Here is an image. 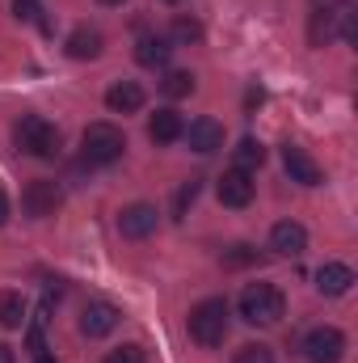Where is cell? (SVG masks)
Masks as SVG:
<instances>
[{
	"label": "cell",
	"instance_id": "cell-19",
	"mask_svg": "<svg viewBox=\"0 0 358 363\" xmlns=\"http://www.w3.org/2000/svg\"><path fill=\"white\" fill-rule=\"evenodd\" d=\"M0 325L4 330H21L25 325V300H21V291H0Z\"/></svg>",
	"mask_w": 358,
	"mask_h": 363
},
{
	"label": "cell",
	"instance_id": "cell-20",
	"mask_svg": "<svg viewBox=\"0 0 358 363\" xmlns=\"http://www.w3.org/2000/svg\"><path fill=\"white\" fill-rule=\"evenodd\" d=\"M262 161H266V144H262V140H253V135H245V140L236 144V169L253 174Z\"/></svg>",
	"mask_w": 358,
	"mask_h": 363
},
{
	"label": "cell",
	"instance_id": "cell-2",
	"mask_svg": "<svg viewBox=\"0 0 358 363\" xmlns=\"http://www.w3.org/2000/svg\"><path fill=\"white\" fill-rule=\"evenodd\" d=\"M13 140L25 157H38V161H55L59 157V127L47 123L42 114H25L17 127H13Z\"/></svg>",
	"mask_w": 358,
	"mask_h": 363
},
{
	"label": "cell",
	"instance_id": "cell-4",
	"mask_svg": "<svg viewBox=\"0 0 358 363\" xmlns=\"http://www.w3.org/2000/svg\"><path fill=\"white\" fill-rule=\"evenodd\" d=\"M241 317L249 321V325H274L282 313H287V300H282V291L274 287V283H249L245 291H241Z\"/></svg>",
	"mask_w": 358,
	"mask_h": 363
},
{
	"label": "cell",
	"instance_id": "cell-32",
	"mask_svg": "<svg viewBox=\"0 0 358 363\" xmlns=\"http://www.w3.org/2000/svg\"><path fill=\"white\" fill-rule=\"evenodd\" d=\"M101 4H122V0H101Z\"/></svg>",
	"mask_w": 358,
	"mask_h": 363
},
{
	"label": "cell",
	"instance_id": "cell-25",
	"mask_svg": "<svg viewBox=\"0 0 358 363\" xmlns=\"http://www.w3.org/2000/svg\"><path fill=\"white\" fill-rule=\"evenodd\" d=\"M105 363H148L144 355V347H135V342H127V347H118V351H110Z\"/></svg>",
	"mask_w": 358,
	"mask_h": 363
},
{
	"label": "cell",
	"instance_id": "cell-28",
	"mask_svg": "<svg viewBox=\"0 0 358 363\" xmlns=\"http://www.w3.org/2000/svg\"><path fill=\"white\" fill-rule=\"evenodd\" d=\"M350 0H312V13H337V9H346Z\"/></svg>",
	"mask_w": 358,
	"mask_h": 363
},
{
	"label": "cell",
	"instance_id": "cell-17",
	"mask_svg": "<svg viewBox=\"0 0 358 363\" xmlns=\"http://www.w3.org/2000/svg\"><path fill=\"white\" fill-rule=\"evenodd\" d=\"M181 131H185V123H181L178 110H156L148 118V140L152 144H173V140H181Z\"/></svg>",
	"mask_w": 358,
	"mask_h": 363
},
{
	"label": "cell",
	"instance_id": "cell-1",
	"mask_svg": "<svg viewBox=\"0 0 358 363\" xmlns=\"http://www.w3.org/2000/svg\"><path fill=\"white\" fill-rule=\"evenodd\" d=\"M185 325H190V338H194L198 347H207V351H211V347H224L228 325H232V308H228L224 296H207V300H198V304L190 308Z\"/></svg>",
	"mask_w": 358,
	"mask_h": 363
},
{
	"label": "cell",
	"instance_id": "cell-14",
	"mask_svg": "<svg viewBox=\"0 0 358 363\" xmlns=\"http://www.w3.org/2000/svg\"><path fill=\"white\" fill-rule=\"evenodd\" d=\"M105 106H110L114 114H135V110H144V89H139L135 81H114V85L105 89Z\"/></svg>",
	"mask_w": 358,
	"mask_h": 363
},
{
	"label": "cell",
	"instance_id": "cell-9",
	"mask_svg": "<svg viewBox=\"0 0 358 363\" xmlns=\"http://www.w3.org/2000/svg\"><path fill=\"white\" fill-rule=\"evenodd\" d=\"M270 250H274V254H282V258H299V254L308 250V228H304V224H295V220L274 224V228H270Z\"/></svg>",
	"mask_w": 358,
	"mask_h": 363
},
{
	"label": "cell",
	"instance_id": "cell-7",
	"mask_svg": "<svg viewBox=\"0 0 358 363\" xmlns=\"http://www.w3.org/2000/svg\"><path fill=\"white\" fill-rule=\"evenodd\" d=\"M156 207L152 203H131V207H122V216H118V233L127 237V241H144V237H152L156 233Z\"/></svg>",
	"mask_w": 358,
	"mask_h": 363
},
{
	"label": "cell",
	"instance_id": "cell-26",
	"mask_svg": "<svg viewBox=\"0 0 358 363\" xmlns=\"http://www.w3.org/2000/svg\"><path fill=\"white\" fill-rule=\"evenodd\" d=\"M249 262H258V250H249V245L224 250V267H249Z\"/></svg>",
	"mask_w": 358,
	"mask_h": 363
},
{
	"label": "cell",
	"instance_id": "cell-29",
	"mask_svg": "<svg viewBox=\"0 0 358 363\" xmlns=\"http://www.w3.org/2000/svg\"><path fill=\"white\" fill-rule=\"evenodd\" d=\"M4 224H8V194L0 190V228H4Z\"/></svg>",
	"mask_w": 358,
	"mask_h": 363
},
{
	"label": "cell",
	"instance_id": "cell-10",
	"mask_svg": "<svg viewBox=\"0 0 358 363\" xmlns=\"http://www.w3.org/2000/svg\"><path fill=\"white\" fill-rule=\"evenodd\" d=\"M282 165H287V174L291 182H299V186H321L325 174H321V165L308 157V148H299V144H287L282 148Z\"/></svg>",
	"mask_w": 358,
	"mask_h": 363
},
{
	"label": "cell",
	"instance_id": "cell-16",
	"mask_svg": "<svg viewBox=\"0 0 358 363\" xmlns=\"http://www.w3.org/2000/svg\"><path fill=\"white\" fill-rule=\"evenodd\" d=\"M350 9V4H346ZM333 38H342V9L337 13H312L308 21V43L312 47H329Z\"/></svg>",
	"mask_w": 358,
	"mask_h": 363
},
{
	"label": "cell",
	"instance_id": "cell-18",
	"mask_svg": "<svg viewBox=\"0 0 358 363\" xmlns=\"http://www.w3.org/2000/svg\"><path fill=\"white\" fill-rule=\"evenodd\" d=\"M68 55H72V60H97V55H101V30L76 26V30L68 34Z\"/></svg>",
	"mask_w": 358,
	"mask_h": 363
},
{
	"label": "cell",
	"instance_id": "cell-11",
	"mask_svg": "<svg viewBox=\"0 0 358 363\" xmlns=\"http://www.w3.org/2000/svg\"><path fill=\"white\" fill-rule=\"evenodd\" d=\"M219 203H224V207H249V203H253V178L232 165V169L219 178Z\"/></svg>",
	"mask_w": 358,
	"mask_h": 363
},
{
	"label": "cell",
	"instance_id": "cell-13",
	"mask_svg": "<svg viewBox=\"0 0 358 363\" xmlns=\"http://www.w3.org/2000/svg\"><path fill=\"white\" fill-rule=\"evenodd\" d=\"M350 287H354V271L346 262H325L316 271V291L321 296H346Z\"/></svg>",
	"mask_w": 358,
	"mask_h": 363
},
{
	"label": "cell",
	"instance_id": "cell-21",
	"mask_svg": "<svg viewBox=\"0 0 358 363\" xmlns=\"http://www.w3.org/2000/svg\"><path fill=\"white\" fill-rule=\"evenodd\" d=\"M169 43H181V47L202 43V26H198L194 17H178V21H173V30H169Z\"/></svg>",
	"mask_w": 358,
	"mask_h": 363
},
{
	"label": "cell",
	"instance_id": "cell-5",
	"mask_svg": "<svg viewBox=\"0 0 358 363\" xmlns=\"http://www.w3.org/2000/svg\"><path fill=\"white\" fill-rule=\"evenodd\" d=\"M342 355H346V334L342 330H333V325L308 330V338H304V359L308 363H342Z\"/></svg>",
	"mask_w": 358,
	"mask_h": 363
},
{
	"label": "cell",
	"instance_id": "cell-30",
	"mask_svg": "<svg viewBox=\"0 0 358 363\" xmlns=\"http://www.w3.org/2000/svg\"><path fill=\"white\" fill-rule=\"evenodd\" d=\"M0 363H13V351H8L4 342H0Z\"/></svg>",
	"mask_w": 358,
	"mask_h": 363
},
{
	"label": "cell",
	"instance_id": "cell-3",
	"mask_svg": "<svg viewBox=\"0 0 358 363\" xmlns=\"http://www.w3.org/2000/svg\"><path fill=\"white\" fill-rule=\"evenodd\" d=\"M127 152V135L114 123H89L81 135V157L85 165H114Z\"/></svg>",
	"mask_w": 358,
	"mask_h": 363
},
{
	"label": "cell",
	"instance_id": "cell-8",
	"mask_svg": "<svg viewBox=\"0 0 358 363\" xmlns=\"http://www.w3.org/2000/svg\"><path fill=\"white\" fill-rule=\"evenodd\" d=\"M118 321H122V313L110 300H93V304H85V313H81V334L85 338H105V334L118 330Z\"/></svg>",
	"mask_w": 358,
	"mask_h": 363
},
{
	"label": "cell",
	"instance_id": "cell-12",
	"mask_svg": "<svg viewBox=\"0 0 358 363\" xmlns=\"http://www.w3.org/2000/svg\"><path fill=\"white\" fill-rule=\"evenodd\" d=\"M181 135L190 140V148H194V152H215V148H224V127H219L215 118H207V114H202V118H194Z\"/></svg>",
	"mask_w": 358,
	"mask_h": 363
},
{
	"label": "cell",
	"instance_id": "cell-6",
	"mask_svg": "<svg viewBox=\"0 0 358 363\" xmlns=\"http://www.w3.org/2000/svg\"><path fill=\"white\" fill-rule=\"evenodd\" d=\"M59 186L55 182H47V178H38V182H30L25 190H21V211L30 216V220H47V216H55V207H59Z\"/></svg>",
	"mask_w": 358,
	"mask_h": 363
},
{
	"label": "cell",
	"instance_id": "cell-33",
	"mask_svg": "<svg viewBox=\"0 0 358 363\" xmlns=\"http://www.w3.org/2000/svg\"><path fill=\"white\" fill-rule=\"evenodd\" d=\"M165 4H181V0H165Z\"/></svg>",
	"mask_w": 358,
	"mask_h": 363
},
{
	"label": "cell",
	"instance_id": "cell-22",
	"mask_svg": "<svg viewBox=\"0 0 358 363\" xmlns=\"http://www.w3.org/2000/svg\"><path fill=\"white\" fill-rule=\"evenodd\" d=\"M198 190H202V178H190V182H181L178 199H173V220H185V211L194 207V199H198Z\"/></svg>",
	"mask_w": 358,
	"mask_h": 363
},
{
	"label": "cell",
	"instance_id": "cell-31",
	"mask_svg": "<svg viewBox=\"0 0 358 363\" xmlns=\"http://www.w3.org/2000/svg\"><path fill=\"white\" fill-rule=\"evenodd\" d=\"M34 363H55V355H47V351H38V355H34Z\"/></svg>",
	"mask_w": 358,
	"mask_h": 363
},
{
	"label": "cell",
	"instance_id": "cell-27",
	"mask_svg": "<svg viewBox=\"0 0 358 363\" xmlns=\"http://www.w3.org/2000/svg\"><path fill=\"white\" fill-rule=\"evenodd\" d=\"M13 17L17 21H42V9H38V0H13Z\"/></svg>",
	"mask_w": 358,
	"mask_h": 363
},
{
	"label": "cell",
	"instance_id": "cell-24",
	"mask_svg": "<svg viewBox=\"0 0 358 363\" xmlns=\"http://www.w3.org/2000/svg\"><path fill=\"white\" fill-rule=\"evenodd\" d=\"M232 363H274V351H270L266 342H245V347L232 355Z\"/></svg>",
	"mask_w": 358,
	"mask_h": 363
},
{
	"label": "cell",
	"instance_id": "cell-23",
	"mask_svg": "<svg viewBox=\"0 0 358 363\" xmlns=\"http://www.w3.org/2000/svg\"><path fill=\"white\" fill-rule=\"evenodd\" d=\"M161 89H165V97H190L194 93V72H169L161 81Z\"/></svg>",
	"mask_w": 358,
	"mask_h": 363
},
{
	"label": "cell",
	"instance_id": "cell-15",
	"mask_svg": "<svg viewBox=\"0 0 358 363\" xmlns=\"http://www.w3.org/2000/svg\"><path fill=\"white\" fill-rule=\"evenodd\" d=\"M135 60H139L144 68H165V64L173 60V43L161 38V34H144V38L135 43Z\"/></svg>",
	"mask_w": 358,
	"mask_h": 363
}]
</instances>
